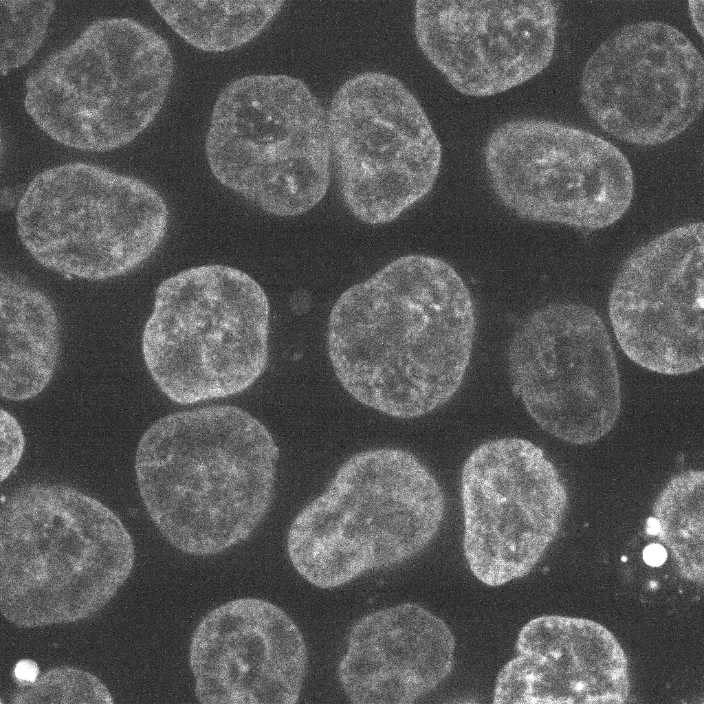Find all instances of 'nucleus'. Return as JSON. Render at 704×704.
I'll return each mask as SVG.
<instances>
[{
	"mask_svg": "<svg viewBox=\"0 0 704 704\" xmlns=\"http://www.w3.org/2000/svg\"><path fill=\"white\" fill-rule=\"evenodd\" d=\"M476 330L470 292L434 256L410 254L338 298L327 351L336 377L356 401L411 419L447 403L461 386Z\"/></svg>",
	"mask_w": 704,
	"mask_h": 704,
	"instance_id": "1",
	"label": "nucleus"
},
{
	"mask_svg": "<svg viewBox=\"0 0 704 704\" xmlns=\"http://www.w3.org/2000/svg\"><path fill=\"white\" fill-rule=\"evenodd\" d=\"M279 449L241 408L215 405L164 416L141 437L138 487L153 522L177 549L221 553L248 540L272 503Z\"/></svg>",
	"mask_w": 704,
	"mask_h": 704,
	"instance_id": "2",
	"label": "nucleus"
},
{
	"mask_svg": "<svg viewBox=\"0 0 704 704\" xmlns=\"http://www.w3.org/2000/svg\"><path fill=\"white\" fill-rule=\"evenodd\" d=\"M134 560L120 518L72 486L28 483L2 505L0 610L19 627L94 615L126 580Z\"/></svg>",
	"mask_w": 704,
	"mask_h": 704,
	"instance_id": "3",
	"label": "nucleus"
},
{
	"mask_svg": "<svg viewBox=\"0 0 704 704\" xmlns=\"http://www.w3.org/2000/svg\"><path fill=\"white\" fill-rule=\"evenodd\" d=\"M444 512L440 485L412 454L364 451L346 460L295 518L287 554L309 583L336 588L420 553L436 536Z\"/></svg>",
	"mask_w": 704,
	"mask_h": 704,
	"instance_id": "4",
	"label": "nucleus"
},
{
	"mask_svg": "<svg viewBox=\"0 0 704 704\" xmlns=\"http://www.w3.org/2000/svg\"><path fill=\"white\" fill-rule=\"evenodd\" d=\"M173 75V56L160 35L130 18L102 19L28 76L24 107L54 141L109 151L153 122Z\"/></svg>",
	"mask_w": 704,
	"mask_h": 704,
	"instance_id": "5",
	"label": "nucleus"
},
{
	"mask_svg": "<svg viewBox=\"0 0 704 704\" xmlns=\"http://www.w3.org/2000/svg\"><path fill=\"white\" fill-rule=\"evenodd\" d=\"M270 307L261 286L233 267L183 270L157 287L142 337L146 367L171 402L239 394L268 362Z\"/></svg>",
	"mask_w": 704,
	"mask_h": 704,
	"instance_id": "6",
	"label": "nucleus"
},
{
	"mask_svg": "<svg viewBox=\"0 0 704 704\" xmlns=\"http://www.w3.org/2000/svg\"><path fill=\"white\" fill-rule=\"evenodd\" d=\"M205 151L219 183L272 215L303 214L329 187L327 113L296 77L253 74L228 84L214 104Z\"/></svg>",
	"mask_w": 704,
	"mask_h": 704,
	"instance_id": "7",
	"label": "nucleus"
},
{
	"mask_svg": "<svg viewBox=\"0 0 704 704\" xmlns=\"http://www.w3.org/2000/svg\"><path fill=\"white\" fill-rule=\"evenodd\" d=\"M168 218L165 201L151 185L83 162L38 174L16 214L20 240L39 264L89 280L142 265L163 241Z\"/></svg>",
	"mask_w": 704,
	"mask_h": 704,
	"instance_id": "8",
	"label": "nucleus"
},
{
	"mask_svg": "<svg viewBox=\"0 0 704 704\" xmlns=\"http://www.w3.org/2000/svg\"><path fill=\"white\" fill-rule=\"evenodd\" d=\"M484 162L501 204L529 221L597 230L620 219L633 198L632 170L616 146L553 121L503 124Z\"/></svg>",
	"mask_w": 704,
	"mask_h": 704,
	"instance_id": "9",
	"label": "nucleus"
},
{
	"mask_svg": "<svg viewBox=\"0 0 704 704\" xmlns=\"http://www.w3.org/2000/svg\"><path fill=\"white\" fill-rule=\"evenodd\" d=\"M327 119L346 203L393 214L431 190L441 146L422 107L399 79L378 72L349 78L334 94Z\"/></svg>",
	"mask_w": 704,
	"mask_h": 704,
	"instance_id": "10",
	"label": "nucleus"
},
{
	"mask_svg": "<svg viewBox=\"0 0 704 704\" xmlns=\"http://www.w3.org/2000/svg\"><path fill=\"white\" fill-rule=\"evenodd\" d=\"M507 359L516 393L547 432L584 444L615 424L621 408L617 361L591 307L559 302L534 311L516 330Z\"/></svg>",
	"mask_w": 704,
	"mask_h": 704,
	"instance_id": "11",
	"label": "nucleus"
},
{
	"mask_svg": "<svg viewBox=\"0 0 704 704\" xmlns=\"http://www.w3.org/2000/svg\"><path fill=\"white\" fill-rule=\"evenodd\" d=\"M461 492L464 556L490 586L531 572L556 537L567 505L554 465L518 437L478 446L464 463Z\"/></svg>",
	"mask_w": 704,
	"mask_h": 704,
	"instance_id": "12",
	"label": "nucleus"
},
{
	"mask_svg": "<svg viewBox=\"0 0 704 704\" xmlns=\"http://www.w3.org/2000/svg\"><path fill=\"white\" fill-rule=\"evenodd\" d=\"M580 98L588 116L610 135L641 146L665 143L702 112L703 57L670 24L626 25L588 58Z\"/></svg>",
	"mask_w": 704,
	"mask_h": 704,
	"instance_id": "13",
	"label": "nucleus"
},
{
	"mask_svg": "<svg viewBox=\"0 0 704 704\" xmlns=\"http://www.w3.org/2000/svg\"><path fill=\"white\" fill-rule=\"evenodd\" d=\"M703 235L702 222L670 230L635 250L615 278L610 320L643 368L680 375L703 365Z\"/></svg>",
	"mask_w": 704,
	"mask_h": 704,
	"instance_id": "14",
	"label": "nucleus"
},
{
	"mask_svg": "<svg viewBox=\"0 0 704 704\" xmlns=\"http://www.w3.org/2000/svg\"><path fill=\"white\" fill-rule=\"evenodd\" d=\"M557 6L552 1H417L415 34L456 91L486 97L534 78L551 61Z\"/></svg>",
	"mask_w": 704,
	"mask_h": 704,
	"instance_id": "15",
	"label": "nucleus"
},
{
	"mask_svg": "<svg viewBox=\"0 0 704 704\" xmlns=\"http://www.w3.org/2000/svg\"><path fill=\"white\" fill-rule=\"evenodd\" d=\"M189 666L204 704H294L307 672L303 636L276 604L244 597L210 610L191 637Z\"/></svg>",
	"mask_w": 704,
	"mask_h": 704,
	"instance_id": "16",
	"label": "nucleus"
},
{
	"mask_svg": "<svg viewBox=\"0 0 704 704\" xmlns=\"http://www.w3.org/2000/svg\"><path fill=\"white\" fill-rule=\"evenodd\" d=\"M515 648L497 676L494 703H622L628 697L626 657L595 622L538 617L522 628Z\"/></svg>",
	"mask_w": 704,
	"mask_h": 704,
	"instance_id": "17",
	"label": "nucleus"
},
{
	"mask_svg": "<svg viewBox=\"0 0 704 704\" xmlns=\"http://www.w3.org/2000/svg\"><path fill=\"white\" fill-rule=\"evenodd\" d=\"M454 652L443 620L419 604L403 603L354 624L338 677L353 703H412L450 675Z\"/></svg>",
	"mask_w": 704,
	"mask_h": 704,
	"instance_id": "18",
	"label": "nucleus"
},
{
	"mask_svg": "<svg viewBox=\"0 0 704 704\" xmlns=\"http://www.w3.org/2000/svg\"><path fill=\"white\" fill-rule=\"evenodd\" d=\"M60 349L54 304L40 289L7 274L0 285V395L21 402L50 382Z\"/></svg>",
	"mask_w": 704,
	"mask_h": 704,
	"instance_id": "19",
	"label": "nucleus"
},
{
	"mask_svg": "<svg viewBox=\"0 0 704 704\" xmlns=\"http://www.w3.org/2000/svg\"><path fill=\"white\" fill-rule=\"evenodd\" d=\"M153 9L184 41L197 50L223 52L257 37L282 9L283 1H151Z\"/></svg>",
	"mask_w": 704,
	"mask_h": 704,
	"instance_id": "20",
	"label": "nucleus"
},
{
	"mask_svg": "<svg viewBox=\"0 0 704 704\" xmlns=\"http://www.w3.org/2000/svg\"><path fill=\"white\" fill-rule=\"evenodd\" d=\"M703 471L690 470L674 477L657 497L652 516L657 536L672 551L688 578H703Z\"/></svg>",
	"mask_w": 704,
	"mask_h": 704,
	"instance_id": "21",
	"label": "nucleus"
},
{
	"mask_svg": "<svg viewBox=\"0 0 704 704\" xmlns=\"http://www.w3.org/2000/svg\"><path fill=\"white\" fill-rule=\"evenodd\" d=\"M54 1L0 0V74L25 65L42 45Z\"/></svg>",
	"mask_w": 704,
	"mask_h": 704,
	"instance_id": "22",
	"label": "nucleus"
},
{
	"mask_svg": "<svg viewBox=\"0 0 704 704\" xmlns=\"http://www.w3.org/2000/svg\"><path fill=\"white\" fill-rule=\"evenodd\" d=\"M14 704L113 703L106 686L94 674L75 668L49 670L12 697Z\"/></svg>",
	"mask_w": 704,
	"mask_h": 704,
	"instance_id": "23",
	"label": "nucleus"
},
{
	"mask_svg": "<svg viewBox=\"0 0 704 704\" xmlns=\"http://www.w3.org/2000/svg\"><path fill=\"white\" fill-rule=\"evenodd\" d=\"M1 481L8 478L19 464L24 452L25 437L16 418L1 408Z\"/></svg>",
	"mask_w": 704,
	"mask_h": 704,
	"instance_id": "24",
	"label": "nucleus"
},
{
	"mask_svg": "<svg viewBox=\"0 0 704 704\" xmlns=\"http://www.w3.org/2000/svg\"><path fill=\"white\" fill-rule=\"evenodd\" d=\"M14 677L21 687L34 683L39 676V667L36 661L30 659L19 660L14 668Z\"/></svg>",
	"mask_w": 704,
	"mask_h": 704,
	"instance_id": "25",
	"label": "nucleus"
},
{
	"mask_svg": "<svg viewBox=\"0 0 704 704\" xmlns=\"http://www.w3.org/2000/svg\"><path fill=\"white\" fill-rule=\"evenodd\" d=\"M666 548L657 542H652L646 545L642 551L644 562L652 567H658L665 563L667 559Z\"/></svg>",
	"mask_w": 704,
	"mask_h": 704,
	"instance_id": "26",
	"label": "nucleus"
},
{
	"mask_svg": "<svg viewBox=\"0 0 704 704\" xmlns=\"http://www.w3.org/2000/svg\"><path fill=\"white\" fill-rule=\"evenodd\" d=\"M703 1H690L689 10L694 28L703 36Z\"/></svg>",
	"mask_w": 704,
	"mask_h": 704,
	"instance_id": "27",
	"label": "nucleus"
}]
</instances>
